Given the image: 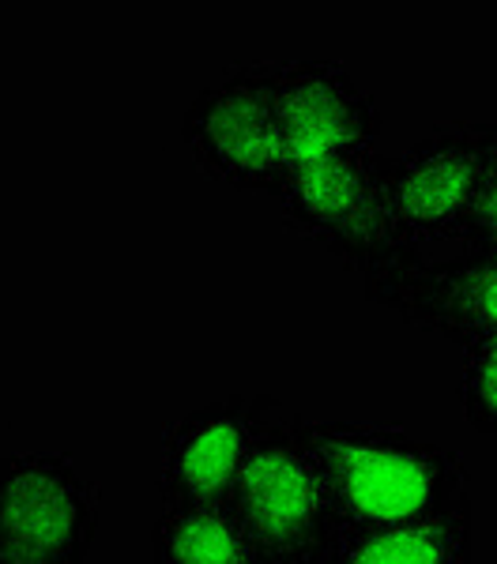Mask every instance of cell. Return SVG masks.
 Returning <instances> with one entry per match:
<instances>
[{"label":"cell","mask_w":497,"mask_h":564,"mask_svg":"<svg viewBox=\"0 0 497 564\" xmlns=\"http://www.w3.org/2000/svg\"><path fill=\"white\" fill-rule=\"evenodd\" d=\"M298 436L336 531L414 523L467 497V467L445 444L419 441L392 425L305 417Z\"/></svg>","instance_id":"cell-1"},{"label":"cell","mask_w":497,"mask_h":564,"mask_svg":"<svg viewBox=\"0 0 497 564\" xmlns=\"http://www.w3.org/2000/svg\"><path fill=\"white\" fill-rule=\"evenodd\" d=\"M298 430V414H271L252 436L223 505L257 564H313L336 531Z\"/></svg>","instance_id":"cell-2"},{"label":"cell","mask_w":497,"mask_h":564,"mask_svg":"<svg viewBox=\"0 0 497 564\" xmlns=\"http://www.w3.org/2000/svg\"><path fill=\"white\" fill-rule=\"evenodd\" d=\"M279 212L294 234L328 249L343 268L366 279L426 260L400 238L381 196V154L361 151L291 170L279 188Z\"/></svg>","instance_id":"cell-3"},{"label":"cell","mask_w":497,"mask_h":564,"mask_svg":"<svg viewBox=\"0 0 497 564\" xmlns=\"http://www.w3.org/2000/svg\"><path fill=\"white\" fill-rule=\"evenodd\" d=\"M279 65H234L193 98L181 124L193 159L207 177L241 193H268L291 177L279 132Z\"/></svg>","instance_id":"cell-4"},{"label":"cell","mask_w":497,"mask_h":564,"mask_svg":"<svg viewBox=\"0 0 497 564\" xmlns=\"http://www.w3.org/2000/svg\"><path fill=\"white\" fill-rule=\"evenodd\" d=\"M98 534V489L68 452L0 459V564H84Z\"/></svg>","instance_id":"cell-5"},{"label":"cell","mask_w":497,"mask_h":564,"mask_svg":"<svg viewBox=\"0 0 497 564\" xmlns=\"http://www.w3.org/2000/svg\"><path fill=\"white\" fill-rule=\"evenodd\" d=\"M494 124H441L403 154L381 159V196L400 238L414 249L460 241L472 215Z\"/></svg>","instance_id":"cell-6"},{"label":"cell","mask_w":497,"mask_h":564,"mask_svg":"<svg viewBox=\"0 0 497 564\" xmlns=\"http://www.w3.org/2000/svg\"><path fill=\"white\" fill-rule=\"evenodd\" d=\"M366 297L464 350L497 343V249H464L366 279Z\"/></svg>","instance_id":"cell-7"},{"label":"cell","mask_w":497,"mask_h":564,"mask_svg":"<svg viewBox=\"0 0 497 564\" xmlns=\"http://www.w3.org/2000/svg\"><path fill=\"white\" fill-rule=\"evenodd\" d=\"M275 109L291 170L374 151L381 135L377 102L336 61H283Z\"/></svg>","instance_id":"cell-8"},{"label":"cell","mask_w":497,"mask_h":564,"mask_svg":"<svg viewBox=\"0 0 497 564\" xmlns=\"http://www.w3.org/2000/svg\"><path fill=\"white\" fill-rule=\"evenodd\" d=\"M283 406L275 399H223L185 414L162 436L159 497L166 508H223L260 425Z\"/></svg>","instance_id":"cell-9"},{"label":"cell","mask_w":497,"mask_h":564,"mask_svg":"<svg viewBox=\"0 0 497 564\" xmlns=\"http://www.w3.org/2000/svg\"><path fill=\"white\" fill-rule=\"evenodd\" d=\"M313 564H472V497L414 523L332 531Z\"/></svg>","instance_id":"cell-10"},{"label":"cell","mask_w":497,"mask_h":564,"mask_svg":"<svg viewBox=\"0 0 497 564\" xmlns=\"http://www.w3.org/2000/svg\"><path fill=\"white\" fill-rule=\"evenodd\" d=\"M155 564H257L226 508H166L151 527Z\"/></svg>","instance_id":"cell-11"},{"label":"cell","mask_w":497,"mask_h":564,"mask_svg":"<svg viewBox=\"0 0 497 564\" xmlns=\"http://www.w3.org/2000/svg\"><path fill=\"white\" fill-rule=\"evenodd\" d=\"M460 399H464L467 425L475 433H497V343L467 350Z\"/></svg>","instance_id":"cell-12"},{"label":"cell","mask_w":497,"mask_h":564,"mask_svg":"<svg viewBox=\"0 0 497 564\" xmlns=\"http://www.w3.org/2000/svg\"><path fill=\"white\" fill-rule=\"evenodd\" d=\"M460 241H464V249H497V124L483 162V177H478L475 188L472 215H467Z\"/></svg>","instance_id":"cell-13"}]
</instances>
